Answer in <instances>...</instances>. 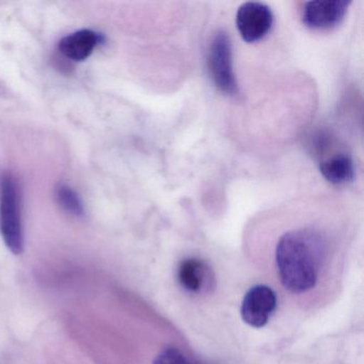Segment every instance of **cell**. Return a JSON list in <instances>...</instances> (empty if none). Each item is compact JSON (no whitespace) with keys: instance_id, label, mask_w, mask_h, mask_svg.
<instances>
[{"instance_id":"6da1fadb","label":"cell","mask_w":364,"mask_h":364,"mask_svg":"<svg viewBox=\"0 0 364 364\" xmlns=\"http://www.w3.org/2000/svg\"><path fill=\"white\" fill-rule=\"evenodd\" d=\"M326 240L312 228L293 230L281 236L276 247V266L283 287L294 294L316 285L326 257Z\"/></svg>"},{"instance_id":"7a4b0ae2","label":"cell","mask_w":364,"mask_h":364,"mask_svg":"<svg viewBox=\"0 0 364 364\" xmlns=\"http://www.w3.org/2000/svg\"><path fill=\"white\" fill-rule=\"evenodd\" d=\"M0 233L14 255L24 251L20 191L11 176H5L0 198Z\"/></svg>"},{"instance_id":"3957f363","label":"cell","mask_w":364,"mask_h":364,"mask_svg":"<svg viewBox=\"0 0 364 364\" xmlns=\"http://www.w3.org/2000/svg\"><path fill=\"white\" fill-rule=\"evenodd\" d=\"M208 67L213 82L221 92L228 95L238 92L232 61L231 40L225 31H217L212 38L208 48Z\"/></svg>"},{"instance_id":"277c9868","label":"cell","mask_w":364,"mask_h":364,"mask_svg":"<svg viewBox=\"0 0 364 364\" xmlns=\"http://www.w3.org/2000/svg\"><path fill=\"white\" fill-rule=\"evenodd\" d=\"M278 300L274 289L268 285L257 284L245 294L240 306V316L244 323L253 328L267 325L277 309Z\"/></svg>"},{"instance_id":"5b68a950","label":"cell","mask_w":364,"mask_h":364,"mask_svg":"<svg viewBox=\"0 0 364 364\" xmlns=\"http://www.w3.org/2000/svg\"><path fill=\"white\" fill-rule=\"evenodd\" d=\"M274 24V14L267 5L257 1L242 4L236 14V27L244 41L255 43L263 39Z\"/></svg>"},{"instance_id":"8992f818","label":"cell","mask_w":364,"mask_h":364,"mask_svg":"<svg viewBox=\"0 0 364 364\" xmlns=\"http://www.w3.org/2000/svg\"><path fill=\"white\" fill-rule=\"evenodd\" d=\"M350 1L346 0H316L304 4L302 22L306 27L317 31L333 28L346 16Z\"/></svg>"},{"instance_id":"52a82bcc","label":"cell","mask_w":364,"mask_h":364,"mask_svg":"<svg viewBox=\"0 0 364 364\" xmlns=\"http://www.w3.org/2000/svg\"><path fill=\"white\" fill-rule=\"evenodd\" d=\"M178 281L185 291L191 294L206 293L215 285L212 268L197 257H187L181 262Z\"/></svg>"},{"instance_id":"ba28073f","label":"cell","mask_w":364,"mask_h":364,"mask_svg":"<svg viewBox=\"0 0 364 364\" xmlns=\"http://www.w3.org/2000/svg\"><path fill=\"white\" fill-rule=\"evenodd\" d=\"M104 42L105 37L102 33L90 29H82L63 38L59 42L58 48L65 58L73 61H84Z\"/></svg>"},{"instance_id":"9c48e42d","label":"cell","mask_w":364,"mask_h":364,"mask_svg":"<svg viewBox=\"0 0 364 364\" xmlns=\"http://www.w3.org/2000/svg\"><path fill=\"white\" fill-rule=\"evenodd\" d=\"M321 176L332 184L350 182L355 176L353 161L348 155L338 154L319 165Z\"/></svg>"},{"instance_id":"30bf717a","label":"cell","mask_w":364,"mask_h":364,"mask_svg":"<svg viewBox=\"0 0 364 364\" xmlns=\"http://www.w3.org/2000/svg\"><path fill=\"white\" fill-rule=\"evenodd\" d=\"M56 199L59 205L74 216H82L85 214L84 203L80 196L72 187L67 184H60L56 188Z\"/></svg>"},{"instance_id":"8fae6325","label":"cell","mask_w":364,"mask_h":364,"mask_svg":"<svg viewBox=\"0 0 364 364\" xmlns=\"http://www.w3.org/2000/svg\"><path fill=\"white\" fill-rule=\"evenodd\" d=\"M153 364H193V361L178 348L170 347L159 353Z\"/></svg>"},{"instance_id":"7c38bea8","label":"cell","mask_w":364,"mask_h":364,"mask_svg":"<svg viewBox=\"0 0 364 364\" xmlns=\"http://www.w3.org/2000/svg\"><path fill=\"white\" fill-rule=\"evenodd\" d=\"M193 364H202V363H199V362H193Z\"/></svg>"}]
</instances>
